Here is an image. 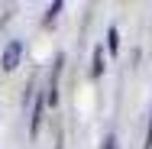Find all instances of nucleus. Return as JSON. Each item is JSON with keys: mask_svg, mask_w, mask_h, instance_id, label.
Segmentation results:
<instances>
[{"mask_svg": "<svg viewBox=\"0 0 152 149\" xmlns=\"http://www.w3.org/2000/svg\"><path fill=\"white\" fill-rule=\"evenodd\" d=\"M107 49H110V55H117V52H120V32H117V29L107 32Z\"/></svg>", "mask_w": 152, "mask_h": 149, "instance_id": "nucleus-5", "label": "nucleus"}, {"mask_svg": "<svg viewBox=\"0 0 152 149\" xmlns=\"http://www.w3.org/2000/svg\"><path fill=\"white\" fill-rule=\"evenodd\" d=\"M55 149H61V136H58V143H55Z\"/></svg>", "mask_w": 152, "mask_h": 149, "instance_id": "nucleus-9", "label": "nucleus"}, {"mask_svg": "<svg viewBox=\"0 0 152 149\" xmlns=\"http://www.w3.org/2000/svg\"><path fill=\"white\" fill-rule=\"evenodd\" d=\"M58 75H61V55L55 59V65H52L49 88H45V104H49V107H55V104H58Z\"/></svg>", "mask_w": 152, "mask_h": 149, "instance_id": "nucleus-2", "label": "nucleus"}, {"mask_svg": "<svg viewBox=\"0 0 152 149\" xmlns=\"http://www.w3.org/2000/svg\"><path fill=\"white\" fill-rule=\"evenodd\" d=\"M58 10H61V3H52V7H49V13H45V23H55Z\"/></svg>", "mask_w": 152, "mask_h": 149, "instance_id": "nucleus-6", "label": "nucleus"}, {"mask_svg": "<svg viewBox=\"0 0 152 149\" xmlns=\"http://www.w3.org/2000/svg\"><path fill=\"white\" fill-rule=\"evenodd\" d=\"M104 149H117V139H113V136H107V143H104Z\"/></svg>", "mask_w": 152, "mask_h": 149, "instance_id": "nucleus-8", "label": "nucleus"}, {"mask_svg": "<svg viewBox=\"0 0 152 149\" xmlns=\"http://www.w3.org/2000/svg\"><path fill=\"white\" fill-rule=\"evenodd\" d=\"M20 59H23V42L20 39L7 42V49H3V71H16Z\"/></svg>", "mask_w": 152, "mask_h": 149, "instance_id": "nucleus-1", "label": "nucleus"}, {"mask_svg": "<svg viewBox=\"0 0 152 149\" xmlns=\"http://www.w3.org/2000/svg\"><path fill=\"white\" fill-rule=\"evenodd\" d=\"M142 149H152V117H149V133H146V146Z\"/></svg>", "mask_w": 152, "mask_h": 149, "instance_id": "nucleus-7", "label": "nucleus"}, {"mask_svg": "<svg viewBox=\"0 0 152 149\" xmlns=\"http://www.w3.org/2000/svg\"><path fill=\"white\" fill-rule=\"evenodd\" d=\"M45 107H49V104H45V94L39 91V97H36V107H32V120H29V133H32V136L39 133V123H42V114H45Z\"/></svg>", "mask_w": 152, "mask_h": 149, "instance_id": "nucleus-3", "label": "nucleus"}, {"mask_svg": "<svg viewBox=\"0 0 152 149\" xmlns=\"http://www.w3.org/2000/svg\"><path fill=\"white\" fill-rule=\"evenodd\" d=\"M100 71H104V55H100V49H94V59H91V78H100Z\"/></svg>", "mask_w": 152, "mask_h": 149, "instance_id": "nucleus-4", "label": "nucleus"}]
</instances>
